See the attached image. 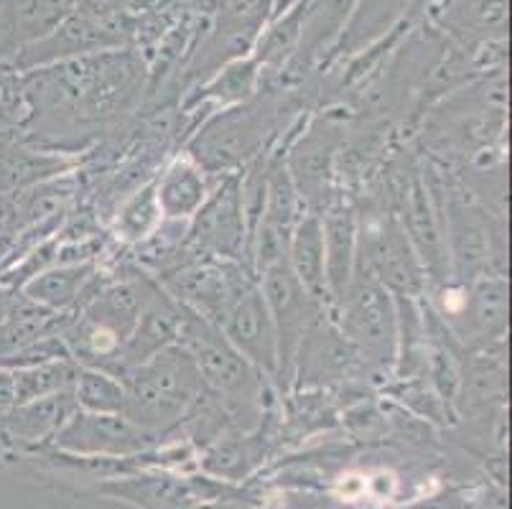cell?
I'll return each mask as SVG.
<instances>
[{
	"instance_id": "obj_1",
	"label": "cell",
	"mask_w": 512,
	"mask_h": 509,
	"mask_svg": "<svg viewBox=\"0 0 512 509\" xmlns=\"http://www.w3.org/2000/svg\"><path fill=\"white\" fill-rule=\"evenodd\" d=\"M146 74V62L133 46L29 69L23 72L26 128L49 135L105 123L141 95Z\"/></svg>"
},
{
	"instance_id": "obj_2",
	"label": "cell",
	"mask_w": 512,
	"mask_h": 509,
	"mask_svg": "<svg viewBox=\"0 0 512 509\" xmlns=\"http://www.w3.org/2000/svg\"><path fill=\"white\" fill-rule=\"evenodd\" d=\"M176 344L194 359L204 387L225 403L232 426L242 431V418H248L250 431L263 423L271 382L227 342L220 326L181 306V331Z\"/></svg>"
},
{
	"instance_id": "obj_3",
	"label": "cell",
	"mask_w": 512,
	"mask_h": 509,
	"mask_svg": "<svg viewBox=\"0 0 512 509\" xmlns=\"http://www.w3.org/2000/svg\"><path fill=\"white\" fill-rule=\"evenodd\" d=\"M421 174L439 196L451 280L464 283L487 273L505 275V214L479 202L462 181L446 176L434 181L426 168Z\"/></svg>"
},
{
	"instance_id": "obj_4",
	"label": "cell",
	"mask_w": 512,
	"mask_h": 509,
	"mask_svg": "<svg viewBox=\"0 0 512 509\" xmlns=\"http://www.w3.org/2000/svg\"><path fill=\"white\" fill-rule=\"evenodd\" d=\"M120 380L128 392L125 415L156 441L181 426L186 410L204 392L197 364L179 344L123 372Z\"/></svg>"
},
{
	"instance_id": "obj_5",
	"label": "cell",
	"mask_w": 512,
	"mask_h": 509,
	"mask_svg": "<svg viewBox=\"0 0 512 509\" xmlns=\"http://www.w3.org/2000/svg\"><path fill=\"white\" fill-rule=\"evenodd\" d=\"M332 314L347 342L360 354L370 380L395 375V362H398L395 296L360 260L342 301L334 306Z\"/></svg>"
},
{
	"instance_id": "obj_6",
	"label": "cell",
	"mask_w": 512,
	"mask_h": 509,
	"mask_svg": "<svg viewBox=\"0 0 512 509\" xmlns=\"http://www.w3.org/2000/svg\"><path fill=\"white\" fill-rule=\"evenodd\" d=\"M426 301L456 344L467 352H502L510 316V288L505 275L487 273L464 283L426 291Z\"/></svg>"
},
{
	"instance_id": "obj_7",
	"label": "cell",
	"mask_w": 512,
	"mask_h": 509,
	"mask_svg": "<svg viewBox=\"0 0 512 509\" xmlns=\"http://www.w3.org/2000/svg\"><path fill=\"white\" fill-rule=\"evenodd\" d=\"M133 31L123 13L102 0H85L72 16L64 18L51 34L34 44L23 46L11 59L18 72L69 62L79 56L100 54V51L133 46Z\"/></svg>"
},
{
	"instance_id": "obj_8",
	"label": "cell",
	"mask_w": 512,
	"mask_h": 509,
	"mask_svg": "<svg viewBox=\"0 0 512 509\" xmlns=\"http://www.w3.org/2000/svg\"><path fill=\"white\" fill-rule=\"evenodd\" d=\"M156 280L179 306L212 324H220L227 311L258 286V275L248 263L214 255H194Z\"/></svg>"
},
{
	"instance_id": "obj_9",
	"label": "cell",
	"mask_w": 512,
	"mask_h": 509,
	"mask_svg": "<svg viewBox=\"0 0 512 509\" xmlns=\"http://www.w3.org/2000/svg\"><path fill=\"white\" fill-rule=\"evenodd\" d=\"M255 97L240 107L214 112L186 143L184 151L202 163L212 176L240 174L242 168L263 153L268 105H255Z\"/></svg>"
},
{
	"instance_id": "obj_10",
	"label": "cell",
	"mask_w": 512,
	"mask_h": 509,
	"mask_svg": "<svg viewBox=\"0 0 512 509\" xmlns=\"http://www.w3.org/2000/svg\"><path fill=\"white\" fill-rule=\"evenodd\" d=\"M357 380H370L360 354L347 342L332 311H321L306 329L293 359L291 390H329Z\"/></svg>"
},
{
	"instance_id": "obj_11",
	"label": "cell",
	"mask_w": 512,
	"mask_h": 509,
	"mask_svg": "<svg viewBox=\"0 0 512 509\" xmlns=\"http://www.w3.org/2000/svg\"><path fill=\"white\" fill-rule=\"evenodd\" d=\"M258 288L263 293L268 311L273 316L278 334V359H281V377L278 385L283 390H291V375H293V359L299 352V344L304 339L306 329L314 324L316 316L321 311H332L327 303H321L319 298L311 296L301 280L293 275L286 260L265 268L258 275Z\"/></svg>"
},
{
	"instance_id": "obj_12",
	"label": "cell",
	"mask_w": 512,
	"mask_h": 509,
	"mask_svg": "<svg viewBox=\"0 0 512 509\" xmlns=\"http://www.w3.org/2000/svg\"><path fill=\"white\" fill-rule=\"evenodd\" d=\"M51 446L62 454L79 456V459H136L156 446L151 433L136 426L128 415L118 413H90L74 410L69 420L59 428Z\"/></svg>"
},
{
	"instance_id": "obj_13",
	"label": "cell",
	"mask_w": 512,
	"mask_h": 509,
	"mask_svg": "<svg viewBox=\"0 0 512 509\" xmlns=\"http://www.w3.org/2000/svg\"><path fill=\"white\" fill-rule=\"evenodd\" d=\"M360 263L393 296H426V273L395 212H385L365 224L360 222Z\"/></svg>"
},
{
	"instance_id": "obj_14",
	"label": "cell",
	"mask_w": 512,
	"mask_h": 509,
	"mask_svg": "<svg viewBox=\"0 0 512 509\" xmlns=\"http://www.w3.org/2000/svg\"><path fill=\"white\" fill-rule=\"evenodd\" d=\"M398 222L416 252L418 263L426 273L428 291L451 283L449 250H446L444 219H441L439 196L434 186L423 179L421 171H413L400 191Z\"/></svg>"
},
{
	"instance_id": "obj_15",
	"label": "cell",
	"mask_w": 512,
	"mask_h": 509,
	"mask_svg": "<svg viewBox=\"0 0 512 509\" xmlns=\"http://www.w3.org/2000/svg\"><path fill=\"white\" fill-rule=\"evenodd\" d=\"M344 146V118L342 115H324L316 118L309 128L301 133L296 146L291 148L286 161L288 174L299 189L301 202L309 212H324L337 199L332 194L334 161L339 148Z\"/></svg>"
},
{
	"instance_id": "obj_16",
	"label": "cell",
	"mask_w": 512,
	"mask_h": 509,
	"mask_svg": "<svg viewBox=\"0 0 512 509\" xmlns=\"http://www.w3.org/2000/svg\"><path fill=\"white\" fill-rule=\"evenodd\" d=\"M189 245L202 255L248 263L250 227L242 209L240 176H220L204 207L189 222Z\"/></svg>"
},
{
	"instance_id": "obj_17",
	"label": "cell",
	"mask_w": 512,
	"mask_h": 509,
	"mask_svg": "<svg viewBox=\"0 0 512 509\" xmlns=\"http://www.w3.org/2000/svg\"><path fill=\"white\" fill-rule=\"evenodd\" d=\"M220 331L227 342L253 364L255 370L271 382L278 385L281 377V359H278V334L273 316L268 311L260 288H250L235 306L220 321Z\"/></svg>"
},
{
	"instance_id": "obj_18",
	"label": "cell",
	"mask_w": 512,
	"mask_h": 509,
	"mask_svg": "<svg viewBox=\"0 0 512 509\" xmlns=\"http://www.w3.org/2000/svg\"><path fill=\"white\" fill-rule=\"evenodd\" d=\"M421 21L459 49L472 51L477 46L507 41L510 0H446L423 8Z\"/></svg>"
},
{
	"instance_id": "obj_19",
	"label": "cell",
	"mask_w": 512,
	"mask_h": 509,
	"mask_svg": "<svg viewBox=\"0 0 512 509\" xmlns=\"http://www.w3.org/2000/svg\"><path fill=\"white\" fill-rule=\"evenodd\" d=\"M423 0H357L342 34L334 41L324 69H334L339 64L365 54L375 44L395 34L400 26L421 18Z\"/></svg>"
},
{
	"instance_id": "obj_20",
	"label": "cell",
	"mask_w": 512,
	"mask_h": 509,
	"mask_svg": "<svg viewBox=\"0 0 512 509\" xmlns=\"http://www.w3.org/2000/svg\"><path fill=\"white\" fill-rule=\"evenodd\" d=\"M324 230V278H327V303L334 311L347 291L349 280L360 260V214L344 199H334L321 212Z\"/></svg>"
},
{
	"instance_id": "obj_21",
	"label": "cell",
	"mask_w": 512,
	"mask_h": 509,
	"mask_svg": "<svg viewBox=\"0 0 512 509\" xmlns=\"http://www.w3.org/2000/svg\"><path fill=\"white\" fill-rule=\"evenodd\" d=\"M77 410L72 390L51 395V398L31 400V403L13 405L8 413L0 415V448L6 451H39L51 446L59 428Z\"/></svg>"
},
{
	"instance_id": "obj_22",
	"label": "cell",
	"mask_w": 512,
	"mask_h": 509,
	"mask_svg": "<svg viewBox=\"0 0 512 509\" xmlns=\"http://www.w3.org/2000/svg\"><path fill=\"white\" fill-rule=\"evenodd\" d=\"M181 331V306L161 288L158 280H153L151 293H148L143 311L136 321V329L130 331L128 342L118 357L115 375L133 370L146 359L156 357L158 352L174 347L179 342Z\"/></svg>"
},
{
	"instance_id": "obj_23",
	"label": "cell",
	"mask_w": 512,
	"mask_h": 509,
	"mask_svg": "<svg viewBox=\"0 0 512 509\" xmlns=\"http://www.w3.org/2000/svg\"><path fill=\"white\" fill-rule=\"evenodd\" d=\"M85 0H0V62L51 34Z\"/></svg>"
},
{
	"instance_id": "obj_24",
	"label": "cell",
	"mask_w": 512,
	"mask_h": 509,
	"mask_svg": "<svg viewBox=\"0 0 512 509\" xmlns=\"http://www.w3.org/2000/svg\"><path fill=\"white\" fill-rule=\"evenodd\" d=\"M220 176H212L202 163L194 161L186 151L171 158L161 174L153 179L158 207L164 219L192 222L194 214L204 207Z\"/></svg>"
},
{
	"instance_id": "obj_25",
	"label": "cell",
	"mask_w": 512,
	"mask_h": 509,
	"mask_svg": "<svg viewBox=\"0 0 512 509\" xmlns=\"http://www.w3.org/2000/svg\"><path fill=\"white\" fill-rule=\"evenodd\" d=\"M263 72L253 56H240L232 62L222 64L217 72L209 74L207 79L197 82V90L186 97L189 110H209L222 112L230 107H240L253 100L263 90Z\"/></svg>"
},
{
	"instance_id": "obj_26",
	"label": "cell",
	"mask_w": 512,
	"mask_h": 509,
	"mask_svg": "<svg viewBox=\"0 0 512 509\" xmlns=\"http://www.w3.org/2000/svg\"><path fill=\"white\" fill-rule=\"evenodd\" d=\"M97 280H100L97 263L51 265L44 273L26 280L18 291L54 314H74L97 286Z\"/></svg>"
},
{
	"instance_id": "obj_27",
	"label": "cell",
	"mask_w": 512,
	"mask_h": 509,
	"mask_svg": "<svg viewBox=\"0 0 512 509\" xmlns=\"http://www.w3.org/2000/svg\"><path fill=\"white\" fill-rule=\"evenodd\" d=\"M286 263L293 275L301 280V286L327 303V278H324V230H321V214L304 212L299 224L293 227L291 240L286 247ZM329 306V303H327Z\"/></svg>"
},
{
	"instance_id": "obj_28",
	"label": "cell",
	"mask_w": 512,
	"mask_h": 509,
	"mask_svg": "<svg viewBox=\"0 0 512 509\" xmlns=\"http://www.w3.org/2000/svg\"><path fill=\"white\" fill-rule=\"evenodd\" d=\"M79 364L74 359H49V362L26 364L13 370V385H16V405L31 403V400L51 398L59 392H69Z\"/></svg>"
},
{
	"instance_id": "obj_29",
	"label": "cell",
	"mask_w": 512,
	"mask_h": 509,
	"mask_svg": "<svg viewBox=\"0 0 512 509\" xmlns=\"http://www.w3.org/2000/svg\"><path fill=\"white\" fill-rule=\"evenodd\" d=\"M161 222H164V214H161V207H158L156 189H153L151 179L120 204L118 214L113 219V235L123 245L136 247L143 240H148L158 230Z\"/></svg>"
},
{
	"instance_id": "obj_30",
	"label": "cell",
	"mask_w": 512,
	"mask_h": 509,
	"mask_svg": "<svg viewBox=\"0 0 512 509\" xmlns=\"http://www.w3.org/2000/svg\"><path fill=\"white\" fill-rule=\"evenodd\" d=\"M110 492L128 502L141 504L143 509H194L199 492H194L189 484L174 482L166 476H146V479H130L110 487Z\"/></svg>"
},
{
	"instance_id": "obj_31",
	"label": "cell",
	"mask_w": 512,
	"mask_h": 509,
	"mask_svg": "<svg viewBox=\"0 0 512 509\" xmlns=\"http://www.w3.org/2000/svg\"><path fill=\"white\" fill-rule=\"evenodd\" d=\"M72 398L79 410L90 413H118L128 410V392L120 377L95 367H79L72 385Z\"/></svg>"
},
{
	"instance_id": "obj_32",
	"label": "cell",
	"mask_w": 512,
	"mask_h": 509,
	"mask_svg": "<svg viewBox=\"0 0 512 509\" xmlns=\"http://www.w3.org/2000/svg\"><path fill=\"white\" fill-rule=\"evenodd\" d=\"M29 123V105L23 95V72L11 62H0V133H18Z\"/></svg>"
},
{
	"instance_id": "obj_33",
	"label": "cell",
	"mask_w": 512,
	"mask_h": 509,
	"mask_svg": "<svg viewBox=\"0 0 512 509\" xmlns=\"http://www.w3.org/2000/svg\"><path fill=\"white\" fill-rule=\"evenodd\" d=\"M16 405V385H13V370L0 367V415Z\"/></svg>"
},
{
	"instance_id": "obj_34",
	"label": "cell",
	"mask_w": 512,
	"mask_h": 509,
	"mask_svg": "<svg viewBox=\"0 0 512 509\" xmlns=\"http://www.w3.org/2000/svg\"><path fill=\"white\" fill-rule=\"evenodd\" d=\"M296 3H301V0H268V6H271V16H281V13H286L288 8H293Z\"/></svg>"
},
{
	"instance_id": "obj_35",
	"label": "cell",
	"mask_w": 512,
	"mask_h": 509,
	"mask_svg": "<svg viewBox=\"0 0 512 509\" xmlns=\"http://www.w3.org/2000/svg\"><path fill=\"white\" fill-rule=\"evenodd\" d=\"M439 3H446V0H423V3H421V11H423V8H431V6H439Z\"/></svg>"
}]
</instances>
